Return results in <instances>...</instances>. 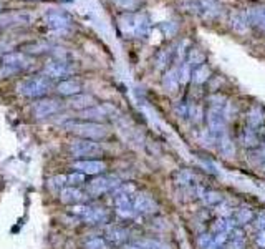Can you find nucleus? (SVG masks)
Wrapping results in <instances>:
<instances>
[{
	"instance_id": "23",
	"label": "nucleus",
	"mask_w": 265,
	"mask_h": 249,
	"mask_svg": "<svg viewBox=\"0 0 265 249\" xmlns=\"http://www.w3.org/2000/svg\"><path fill=\"white\" fill-rule=\"evenodd\" d=\"M194 173L192 171H189V170H179V171H176L174 174V183L178 184V186H182V188H189V186L192 184L194 181Z\"/></svg>"
},
{
	"instance_id": "21",
	"label": "nucleus",
	"mask_w": 265,
	"mask_h": 249,
	"mask_svg": "<svg viewBox=\"0 0 265 249\" xmlns=\"http://www.w3.org/2000/svg\"><path fill=\"white\" fill-rule=\"evenodd\" d=\"M2 61H4L2 65H9V67L15 68V70H18V72H20L22 68L28 67V60L25 58L22 53H10V55H7V57H4Z\"/></svg>"
},
{
	"instance_id": "32",
	"label": "nucleus",
	"mask_w": 265,
	"mask_h": 249,
	"mask_svg": "<svg viewBox=\"0 0 265 249\" xmlns=\"http://www.w3.org/2000/svg\"><path fill=\"white\" fill-rule=\"evenodd\" d=\"M187 115L191 116V120L194 123H201L203 121V116H204L203 107H199V105H191V107H187Z\"/></svg>"
},
{
	"instance_id": "42",
	"label": "nucleus",
	"mask_w": 265,
	"mask_h": 249,
	"mask_svg": "<svg viewBox=\"0 0 265 249\" xmlns=\"http://www.w3.org/2000/svg\"><path fill=\"white\" fill-rule=\"evenodd\" d=\"M255 242H257V246H258V247L265 249V229H260V231L257 233V236H255Z\"/></svg>"
},
{
	"instance_id": "14",
	"label": "nucleus",
	"mask_w": 265,
	"mask_h": 249,
	"mask_svg": "<svg viewBox=\"0 0 265 249\" xmlns=\"http://www.w3.org/2000/svg\"><path fill=\"white\" fill-rule=\"evenodd\" d=\"M31 22V15L25 14V12H10L0 17V25H25Z\"/></svg>"
},
{
	"instance_id": "30",
	"label": "nucleus",
	"mask_w": 265,
	"mask_h": 249,
	"mask_svg": "<svg viewBox=\"0 0 265 249\" xmlns=\"http://www.w3.org/2000/svg\"><path fill=\"white\" fill-rule=\"evenodd\" d=\"M94 98L93 97H90V95H83V97H77L72 102V105L75 108H90V107H94Z\"/></svg>"
},
{
	"instance_id": "39",
	"label": "nucleus",
	"mask_w": 265,
	"mask_h": 249,
	"mask_svg": "<svg viewBox=\"0 0 265 249\" xmlns=\"http://www.w3.org/2000/svg\"><path fill=\"white\" fill-rule=\"evenodd\" d=\"M232 211H234V208H232L227 201H224V199L217 204V213L220 217H230Z\"/></svg>"
},
{
	"instance_id": "15",
	"label": "nucleus",
	"mask_w": 265,
	"mask_h": 249,
	"mask_svg": "<svg viewBox=\"0 0 265 249\" xmlns=\"http://www.w3.org/2000/svg\"><path fill=\"white\" fill-rule=\"evenodd\" d=\"M56 91L63 97H75L81 91V83L78 80L70 78V80H63L61 83L56 85Z\"/></svg>"
},
{
	"instance_id": "28",
	"label": "nucleus",
	"mask_w": 265,
	"mask_h": 249,
	"mask_svg": "<svg viewBox=\"0 0 265 249\" xmlns=\"http://www.w3.org/2000/svg\"><path fill=\"white\" fill-rule=\"evenodd\" d=\"M244 145L247 148H254L258 145V135L252 127H247L244 130Z\"/></svg>"
},
{
	"instance_id": "25",
	"label": "nucleus",
	"mask_w": 265,
	"mask_h": 249,
	"mask_svg": "<svg viewBox=\"0 0 265 249\" xmlns=\"http://www.w3.org/2000/svg\"><path fill=\"white\" fill-rule=\"evenodd\" d=\"M201 10H206V15L212 18L220 14V5L217 4V0H199Z\"/></svg>"
},
{
	"instance_id": "24",
	"label": "nucleus",
	"mask_w": 265,
	"mask_h": 249,
	"mask_svg": "<svg viewBox=\"0 0 265 249\" xmlns=\"http://www.w3.org/2000/svg\"><path fill=\"white\" fill-rule=\"evenodd\" d=\"M209 75H211L209 67H207V65L204 64V65H201V67H197V68H194L191 78H192V82H194L195 85H203L204 82H207Z\"/></svg>"
},
{
	"instance_id": "37",
	"label": "nucleus",
	"mask_w": 265,
	"mask_h": 249,
	"mask_svg": "<svg viewBox=\"0 0 265 249\" xmlns=\"http://www.w3.org/2000/svg\"><path fill=\"white\" fill-rule=\"evenodd\" d=\"M138 244H141L144 249H169L168 244H164V242H161V241H154V239L138 241Z\"/></svg>"
},
{
	"instance_id": "2",
	"label": "nucleus",
	"mask_w": 265,
	"mask_h": 249,
	"mask_svg": "<svg viewBox=\"0 0 265 249\" xmlns=\"http://www.w3.org/2000/svg\"><path fill=\"white\" fill-rule=\"evenodd\" d=\"M50 86H52V82L47 75H42V77H31L23 80L18 86V90L23 97H28V98H40L43 97L45 93L50 91Z\"/></svg>"
},
{
	"instance_id": "9",
	"label": "nucleus",
	"mask_w": 265,
	"mask_h": 249,
	"mask_svg": "<svg viewBox=\"0 0 265 249\" xmlns=\"http://www.w3.org/2000/svg\"><path fill=\"white\" fill-rule=\"evenodd\" d=\"M61 110V103L56 102V100H42V102L34 105V113L39 118H47L50 115L58 113Z\"/></svg>"
},
{
	"instance_id": "40",
	"label": "nucleus",
	"mask_w": 265,
	"mask_h": 249,
	"mask_svg": "<svg viewBox=\"0 0 265 249\" xmlns=\"http://www.w3.org/2000/svg\"><path fill=\"white\" fill-rule=\"evenodd\" d=\"M118 7H121L124 10H135L138 5H140V0H115Z\"/></svg>"
},
{
	"instance_id": "5",
	"label": "nucleus",
	"mask_w": 265,
	"mask_h": 249,
	"mask_svg": "<svg viewBox=\"0 0 265 249\" xmlns=\"http://www.w3.org/2000/svg\"><path fill=\"white\" fill-rule=\"evenodd\" d=\"M121 184L116 176H98L91 183H88V193L91 196H102L108 191H115Z\"/></svg>"
},
{
	"instance_id": "4",
	"label": "nucleus",
	"mask_w": 265,
	"mask_h": 249,
	"mask_svg": "<svg viewBox=\"0 0 265 249\" xmlns=\"http://www.w3.org/2000/svg\"><path fill=\"white\" fill-rule=\"evenodd\" d=\"M70 153L75 158L80 160H90L93 157H102L103 154V148L100 143L93 141V140H85L80 138L77 141H73L70 145Z\"/></svg>"
},
{
	"instance_id": "22",
	"label": "nucleus",
	"mask_w": 265,
	"mask_h": 249,
	"mask_svg": "<svg viewBox=\"0 0 265 249\" xmlns=\"http://www.w3.org/2000/svg\"><path fill=\"white\" fill-rule=\"evenodd\" d=\"M247 121H249V127H252V128L260 127V124L263 123V110H262L260 105H254V107L249 110Z\"/></svg>"
},
{
	"instance_id": "26",
	"label": "nucleus",
	"mask_w": 265,
	"mask_h": 249,
	"mask_svg": "<svg viewBox=\"0 0 265 249\" xmlns=\"http://www.w3.org/2000/svg\"><path fill=\"white\" fill-rule=\"evenodd\" d=\"M219 148H220V151L225 154V157H230V154L234 153V143L230 141L227 132L222 133V135H219Z\"/></svg>"
},
{
	"instance_id": "27",
	"label": "nucleus",
	"mask_w": 265,
	"mask_h": 249,
	"mask_svg": "<svg viewBox=\"0 0 265 249\" xmlns=\"http://www.w3.org/2000/svg\"><path fill=\"white\" fill-rule=\"evenodd\" d=\"M204 60H206V55L204 52H201L199 48H192L191 52H189V60H187V64L194 67V68H197L201 65H204Z\"/></svg>"
},
{
	"instance_id": "43",
	"label": "nucleus",
	"mask_w": 265,
	"mask_h": 249,
	"mask_svg": "<svg viewBox=\"0 0 265 249\" xmlns=\"http://www.w3.org/2000/svg\"><path fill=\"white\" fill-rule=\"evenodd\" d=\"M255 228L260 231V229H265V213H260L257 216V220H255Z\"/></svg>"
},
{
	"instance_id": "17",
	"label": "nucleus",
	"mask_w": 265,
	"mask_h": 249,
	"mask_svg": "<svg viewBox=\"0 0 265 249\" xmlns=\"http://www.w3.org/2000/svg\"><path fill=\"white\" fill-rule=\"evenodd\" d=\"M236 220L232 217H219V220L212 224V234H227L229 236L236 229Z\"/></svg>"
},
{
	"instance_id": "8",
	"label": "nucleus",
	"mask_w": 265,
	"mask_h": 249,
	"mask_svg": "<svg viewBox=\"0 0 265 249\" xmlns=\"http://www.w3.org/2000/svg\"><path fill=\"white\" fill-rule=\"evenodd\" d=\"M73 170L83 174H102L106 171V163L102 160H78L73 163Z\"/></svg>"
},
{
	"instance_id": "44",
	"label": "nucleus",
	"mask_w": 265,
	"mask_h": 249,
	"mask_svg": "<svg viewBox=\"0 0 265 249\" xmlns=\"http://www.w3.org/2000/svg\"><path fill=\"white\" fill-rule=\"evenodd\" d=\"M263 160H265V140H263Z\"/></svg>"
},
{
	"instance_id": "38",
	"label": "nucleus",
	"mask_w": 265,
	"mask_h": 249,
	"mask_svg": "<svg viewBox=\"0 0 265 249\" xmlns=\"http://www.w3.org/2000/svg\"><path fill=\"white\" fill-rule=\"evenodd\" d=\"M252 220V211L249 208H241L237 211V216H236V223L239 224H245Z\"/></svg>"
},
{
	"instance_id": "16",
	"label": "nucleus",
	"mask_w": 265,
	"mask_h": 249,
	"mask_svg": "<svg viewBox=\"0 0 265 249\" xmlns=\"http://www.w3.org/2000/svg\"><path fill=\"white\" fill-rule=\"evenodd\" d=\"M128 239V231L121 226H110L106 229V241L115 246H121Z\"/></svg>"
},
{
	"instance_id": "35",
	"label": "nucleus",
	"mask_w": 265,
	"mask_h": 249,
	"mask_svg": "<svg viewBox=\"0 0 265 249\" xmlns=\"http://www.w3.org/2000/svg\"><path fill=\"white\" fill-rule=\"evenodd\" d=\"M85 183V174L80 171H73L67 174V184L68 186H80Z\"/></svg>"
},
{
	"instance_id": "13",
	"label": "nucleus",
	"mask_w": 265,
	"mask_h": 249,
	"mask_svg": "<svg viewBox=\"0 0 265 249\" xmlns=\"http://www.w3.org/2000/svg\"><path fill=\"white\" fill-rule=\"evenodd\" d=\"M45 75L48 78H61L65 77L72 72V67L67 64V61H61V60H55V61H50V64L45 67Z\"/></svg>"
},
{
	"instance_id": "11",
	"label": "nucleus",
	"mask_w": 265,
	"mask_h": 249,
	"mask_svg": "<svg viewBox=\"0 0 265 249\" xmlns=\"http://www.w3.org/2000/svg\"><path fill=\"white\" fill-rule=\"evenodd\" d=\"M194 190H195V198H199L206 206H217L222 201V195L219 191L204 190L203 186H194Z\"/></svg>"
},
{
	"instance_id": "36",
	"label": "nucleus",
	"mask_w": 265,
	"mask_h": 249,
	"mask_svg": "<svg viewBox=\"0 0 265 249\" xmlns=\"http://www.w3.org/2000/svg\"><path fill=\"white\" fill-rule=\"evenodd\" d=\"M179 80H181V83H187L189 80H191V77H192V67L187 64V61H184V64H182L179 68Z\"/></svg>"
},
{
	"instance_id": "31",
	"label": "nucleus",
	"mask_w": 265,
	"mask_h": 249,
	"mask_svg": "<svg viewBox=\"0 0 265 249\" xmlns=\"http://www.w3.org/2000/svg\"><path fill=\"white\" fill-rule=\"evenodd\" d=\"M85 249H108V244H106V239L93 236L85 241Z\"/></svg>"
},
{
	"instance_id": "41",
	"label": "nucleus",
	"mask_w": 265,
	"mask_h": 249,
	"mask_svg": "<svg viewBox=\"0 0 265 249\" xmlns=\"http://www.w3.org/2000/svg\"><path fill=\"white\" fill-rule=\"evenodd\" d=\"M169 57H171V50H162V52L157 55V68H162L166 65L169 61Z\"/></svg>"
},
{
	"instance_id": "18",
	"label": "nucleus",
	"mask_w": 265,
	"mask_h": 249,
	"mask_svg": "<svg viewBox=\"0 0 265 249\" xmlns=\"http://www.w3.org/2000/svg\"><path fill=\"white\" fill-rule=\"evenodd\" d=\"M244 14L247 17L249 25H255V27L265 30V7L250 9L247 12H244Z\"/></svg>"
},
{
	"instance_id": "29",
	"label": "nucleus",
	"mask_w": 265,
	"mask_h": 249,
	"mask_svg": "<svg viewBox=\"0 0 265 249\" xmlns=\"http://www.w3.org/2000/svg\"><path fill=\"white\" fill-rule=\"evenodd\" d=\"M197 244L201 249H217V242L216 238L212 234H201L199 239H197Z\"/></svg>"
},
{
	"instance_id": "3",
	"label": "nucleus",
	"mask_w": 265,
	"mask_h": 249,
	"mask_svg": "<svg viewBox=\"0 0 265 249\" xmlns=\"http://www.w3.org/2000/svg\"><path fill=\"white\" fill-rule=\"evenodd\" d=\"M72 213L88 224H100L110 220L108 211L105 208H93V206H88V204H75L72 208Z\"/></svg>"
},
{
	"instance_id": "10",
	"label": "nucleus",
	"mask_w": 265,
	"mask_h": 249,
	"mask_svg": "<svg viewBox=\"0 0 265 249\" xmlns=\"http://www.w3.org/2000/svg\"><path fill=\"white\" fill-rule=\"evenodd\" d=\"M60 199L61 203L65 204H72V206H75V204H81L85 203L86 199V195L83 191H80L78 188H75V186H67V188H63L61 193H60Z\"/></svg>"
},
{
	"instance_id": "12",
	"label": "nucleus",
	"mask_w": 265,
	"mask_h": 249,
	"mask_svg": "<svg viewBox=\"0 0 265 249\" xmlns=\"http://www.w3.org/2000/svg\"><path fill=\"white\" fill-rule=\"evenodd\" d=\"M47 22L50 25V28L56 30V32H63V30L70 28V17L67 14H61V12H50L47 15Z\"/></svg>"
},
{
	"instance_id": "1",
	"label": "nucleus",
	"mask_w": 265,
	"mask_h": 249,
	"mask_svg": "<svg viewBox=\"0 0 265 249\" xmlns=\"http://www.w3.org/2000/svg\"><path fill=\"white\" fill-rule=\"evenodd\" d=\"M65 128L68 132H72L75 135H78L80 138L85 140H102L108 135V130H106L103 124L94 123V121H77V120H70L65 123Z\"/></svg>"
},
{
	"instance_id": "20",
	"label": "nucleus",
	"mask_w": 265,
	"mask_h": 249,
	"mask_svg": "<svg viewBox=\"0 0 265 249\" xmlns=\"http://www.w3.org/2000/svg\"><path fill=\"white\" fill-rule=\"evenodd\" d=\"M162 85H164V88L169 90V91L178 90V86L181 85L178 68H171V70L166 72V75H164V78H162Z\"/></svg>"
},
{
	"instance_id": "33",
	"label": "nucleus",
	"mask_w": 265,
	"mask_h": 249,
	"mask_svg": "<svg viewBox=\"0 0 265 249\" xmlns=\"http://www.w3.org/2000/svg\"><path fill=\"white\" fill-rule=\"evenodd\" d=\"M50 188L52 190H63V188H67V174H58V176H53V178H50Z\"/></svg>"
},
{
	"instance_id": "34",
	"label": "nucleus",
	"mask_w": 265,
	"mask_h": 249,
	"mask_svg": "<svg viewBox=\"0 0 265 249\" xmlns=\"http://www.w3.org/2000/svg\"><path fill=\"white\" fill-rule=\"evenodd\" d=\"M110 108L108 107H96V108H91V110H85V118H105L108 115Z\"/></svg>"
},
{
	"instance_id": "19",
	"label": "nucleus",
	"mask_w": 265,
	"mask_h": 249,
	"mask_svg": "<svg viewBox=\"0 0 265 249\" xmlns=\"http://www.w3.org/2000/svg\"><path fill=\"white\" fill-rule=\"evenodd\" d=\"M227 249H245V236L242 229L236 228L234 231L229 234V238L225 241Z\"/></svg>"
},
{
	"instance_id": "6",
	"label": "nucleus",
	"mask_w": 265,
	"mask_h": 249,
	"mask_svg": "<svg viewBox=\"0 0 265 249\" xmlns=\"http://www.w3.org/2000/svg\"><path fill=\"white\" fill-rule=\"evenodd\" d=\"M224 108V107H222ZM222 108L219 107H209L207 110V124H209V132L212 135H222L225 133V118H224V113H222Z\"/></svg>"
},
{
	"instance_id": "45",
	"label": "nucleus",
	"mask_w": 265,
	"mask_h": 249,
	"mask_svg": "<svg viewBox=\"0 0 265 249\" xmlns=\"http://www.w3.org/2000/svg\"><path fill=\"white\" fill-rule=\"evenodd\" d=\"M0 10H2V4H0Z\"/></svg>"
},
{
	"instance_id": "7",
	"label": "nucleus",
	"mask_w": 265,
	"mask_h": 249,
	"mask_svg": "<svg viewBox=\"0 0 265 249\" xmlns=\"http://www.w3.org/2000/svg\"><path fill=\"white\" fill-rule=\"evenodd\" d=\"M132 206H135L136 214H151L157 209L156 201L146 193H136L132 196Z\"/></svg>"
}]
</instances>
